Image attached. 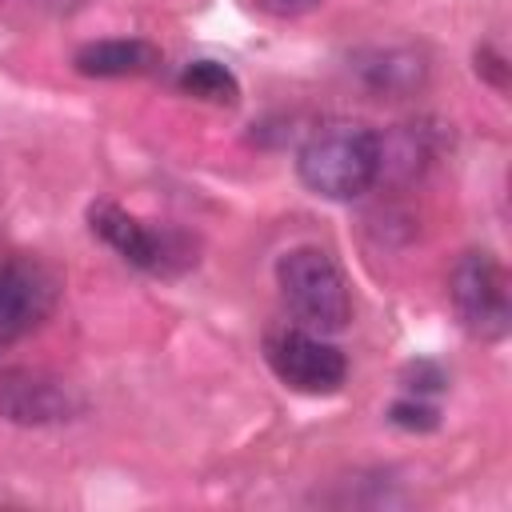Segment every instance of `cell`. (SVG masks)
Returning <instances> with one entry per match:
<instances>
[{
    "instance_id": "1",
    "label": "cell",
    "mask_w": 512,
    "mask_h": 512,
    "mask_svg": "<svg viewBox=\"0 0 512 512\" xmlns=\"http://www.w3.org/2000/svg\"><path fill=\"white\" fill-rule=\"evenodd\" d=\"M384 172V140L360 120H328L296 148V176L324 200H356Z\"/></svg>"
},
{
    "instance_id": "2",
    "label": "cell",
    "mask_w": 512,
    "mask_h": 512,
    "mask_svg": "<svg viewBox=\"0 0 512 512\" xmlns=\"http://www.w3.org/2000/svg\"><path fill=\"white\" fill-rule=\"evenodd\" d=\"M276 288H280L288 312L300 320V328L340 332L352 320L348 280H344L340 264L316 244L288 248L276 260Z\"/></svg>"
},
{
    "instance_id": "3",
    "label": "cell",
    "mask_w": 512,
    "mask_h": 512,
    "mask_svg": "<svg viewBox=\"0 0 512 512\" xmlns=\"http://www.w3.org/2000/svg\"><path fill=\"white\" fill-rule=\"evenodd\" d=\"M88 228H92V236H100V240H104L120 260H128L132 268L172 276V272L196 264L192 244H188L184 232L148 228L140 216H132L128 208H120V204H112V200L88 204Z\"/></svg>"
},
{
    "instance_id": "4",
    "label": "cell",
    "mask_w": 512,
    "mask_h": 512,
    "mask_svg": "<svg viewBox=\"0 0 512 512\" xmlns=\"http://www.w3.org/2000/svg\"><path fill=\"white\" fill-rule=\"evenodd\" d=\"M448 296L460 324L480 340H504L512 328L508 272L492 252H464L448 276Z\"/></svg>"
},
{
    "instance_id": "5",
    "label": "cell",
    "mask_w": 512,
    "mask_h": 512,
    "mask_svg": "<svg viewBox=\"0 0 512 512\" xmlns=\"http://www.w3.org/2000/svg\"><path fill=\"white\" fill-rule=\"evenodd\" d=\"M264 360L280 384L304 396H332L348 380L344 352L312 328H276L264 340Z\"/></svg>"
},
{
    "instance_id": "6",
    "label": "cell",
    "mask_w": 512,
    "mask_h": 512,
    "mask_svg": "<svg viewBox=\"0 0 512 512\" xmlns=\"http://www.w3.org/2000/svg\"><path fill=\"white\" fill-rule=\"evenodd\" d=\"M60 284L56 276L32 260V256H12L0 264V344H12L40 328L52 308H56Z\"/></svg>"
},
{
    "instance_id": "7",
    "label": "cell",
    "mask_w": 512,
    "mask_h": 512,
    "mask_svg": "<svg viewBox=\"0 0 512 512\" xmlns=\"http://www.w3.org/2000/svg\"><path fill=\"white\" fill-rule=\"evenodd\" d=\"M80 400L64 380H56L44 368H8L0 372V420L44 428L76 416Z\"/></svg>"
},
{
    "instance_id": "8",
    "label": "cell",
    "mask_w": 512,
    "mask_h": 512,
    "mask_svg": "<svg viewBox=\"0 0 512 512\" xmlns=\"http://www.w3.org/2000/svg\"><path fill=\"white\" fill-rule=\"evenodd\" d=\"M160 48L136 36H112V40H88L76 48L72 68L92 80H120V76H144L156 72Z\"/></svg>"
},
{
    "instance_id": "9",
    "label": "cell",
    "mask_w": 512,
    "mask_h": 512,
    "mask_svg": "<svg viewBox=\"0 0 512 512\" xmlns=\"http://www.w3.org/2000/svg\"><path fill=\"white\" fill-rule=\"evenodd\" d=\"M176 88L184 96H196V100H208V104H220V108H232L240 100V80L220 60H188L176 76Z\"/></svg>"
},
{
    "instance_id": "10",
    "label": "cell",
    "mask_w": 512,
    "mask_h": 512,
    "mask_svg": "<svg viewBox=\"0 0 512 512\" xmlns=\"http://www.w3.org/2000/svg\"><path fill=\"white\" fill-rule=\"evenodd\" d=\"M360 68H364V80L384 92H404L424 76V64L412 52H376L372 64H360Z\"/></svg>"
},
{
    "instance_id": "11",
    "label": "cell",
    "mask_w": 512,
    "mask_h": 512,
    "mask_svg": "<svg viewBox=\"0 0 512 512\" xmlns=\"http://www.w3.org/2000/svg\"><path fill=\"white\" fill-rule=\"evenodd\" d=\"M388 420H392L396 428H404V432H432V428L440 424V408H436V404H428L424 396L404 392L400 400H392Z\"/></svg>"
},
{
    "instance_id": "12",
    "label": "cell",
    "mask_w": 512,
    "mask_h": 512,
    "mask_svg": "<svg viewBox=\"0 0 512 512\" xmlns=\"http://www.w3.org/2000/svg\"><path fill=\"white\" fill-rule=\"evenodd\" d=\"M400 384H404V392H412V396H432V392L444 388V372H440L432 360H412V364H404Z\"/></svg>"
},
{
    "instance_id": "13",
    "label": "cell",
    "mask_w": 512,
    "mask_h": 512,
    "mask_svg": "<svg viewBox=\"0 0 512 512\" xmlns=\"http://www.w3.org/2000/svg\"><path fill=\"white\" fill-rule=\"evenodd\" d=\"M260 12H268V16H280V20H292V16H304V12H312V8H320L324 0H252Z\"/></svg>"
},
{
    "instance_id": "14",
    "label": "cell",
    "mask_w": 512,
    "mask_h": 512,
    "mask_svg": "<svg viewBox=\"0 0 512 512\" xmlns=\"http://www.w3.org/2000/svg\"><path fill=\"white\" fill-rule=\"evenodd\" d=\"M476 72L492 76V84H496V88H504V84H508V64H504V56H496L492 48H480V52H476Z\"/></svg>"
}]
</instances>
